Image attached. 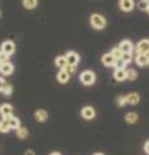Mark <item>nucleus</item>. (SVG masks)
I'll list each match as a JSON object with an SVG mask.
<instances>
[{"label": "nucleus", "instance_id": "6", "mask_svg": "<svg viewBox=\"0 0 149 155\" xmlns=\"http://www.w3.org/2000/svg\"><path fill=\"white\" fill-rule=\"evenodd\" d=\"M134 0H119V8L123 12H131L134 9Z\"/></svg>", "mask_w": 149, "mask_h": 155}, {"label": "nucleus", "instance_id": "19", "mask_svg": "<svg viewBox=\"0 0 149 155\" xmlns=\"http://www.w3.org/2000/svg\"><path fill=\"white\" fill-rule=\"evenodd\" d=\"M22 4L26 9H35L38 5V0H23Z\"/></svg>", "mask_w": 149, "mask_h": 155}, {"label": "nucleus", "instance_id": "1", "mask_svg": "<svg viewBox=\"0 0 149 155\" xmlns=\"http://www.w3.org/2000/svg\"><path fill=\"white\" fill-rule=\"evenodd\" d=\"M90 22H91V26L96 28V30H103V28H105V26H107V19L104 18V16H101V14H99V13L92 14L90 18Z\"/></svg>", "mask_w": 149, "mask_h": 155}, {"label": "nucleus", "instance_id": "3", "mask_svg": "<svg viewBox=\"0 0 149 155\" xmlns=\"http://www.w3.org/2000/svg\"><path fill=\"white\" fill-rule=\"evenodd\" d=\"M136 52L141 53V54H149V40L148 39H144V40L137 43Z\"/></svg>", "mask_w": 149, "mask_h": 155}, {"label": "nucleus", "instance_id": "32", "mask_svg": "<svg viewBox=\"0 0 149 155\" xmlns=\"http://www.w3.org/2000/svg\"><path fill=\"white\" fill-rule=\"evenodd\" d=\"M5 85H7V84H5V80H4L3 78H0V91H3Z\"/></svg>", "mask_w": 149, "mask_h": 155}, {"label": "nucleus", "instance_id": "33", "mask_svg": "<svg viewBox=\"0 0 149 155\" xmlns=\"http://www.w3.org/2000/svg\"><path fill=\"white\" fill-rule=\"evenodd\" d=\"M12 118H13V114H9V115H5V116H3V119H4V120H7V122H8L9 119H12Z\"/></svg>", "mask_w": 149, "mask_h": 155}, {"label": "nucleus", "instance_id": "37", "mask_svg": "<svg viewBox=\"0 0 149 155\" xmlns=\"http://www.w3.org/2000/svg\"><path fill=\"white\" fill-rule=\"evenodd\" d=\"M93 155H103V154H100V153H96V154H93Z\"/></svg>", "mask_w": 149, "mask_h": 155}, {"label": "nucleus", "instance_id": "2", "mask_svg": "<svg viewBox=\"0 0 149 155\" xmlns=\"http://www.w3.org/2000/svg\"><path fill=\"white\" fill-rule=\"evenodd\" d=\"M80 81L83 84H86V85H91V84H93L96 81V75L90 70L83 71L80 74Z\"/></svg>", "mask_w": 149, "mask_h": 155}, {"label": "nucleus", "instance_id": "10", "mask_svg": "<svg viewBox=\"0 0 149 155\" xmlns=\"http://www.w3.org/2000/svg\"><path fill=\"white\" fill-rule=\"evenodd\" d=\"M119 48H121V51L123 53H128V52H132L134 49V45H132V43L130 41V40H122L121 43H119Z\"/></svg>", "mask_w": 149, "mask_h": 155}, {"label": "nucleus", "instance_id": "15", "mask_svg": "<svg viewBox=\"0 0 149 155\" xmlns=\"http://www.w3.org/2000/svg\"><path fill=\"white\" fill-rule=\"evenodd\" d=\"M55 65L59 67V69H65V66L68 65V60H66V57L65 56H59V57H56V60H55Z\"/></svg>", "mask_w": 149, "mask_h": 155}, {"label": "nucleus", "instance_id": "30", "mask_svg": "<svg viewBox=\"0 0 149 155\" xmlns=\"http://www.w3.org/2000/svg\"><path fill=\"white\" fill-rule=\"evenodd\" d=\"M117 104H118V106H124L127 104V98L126 97H118V100H117Z\"/></svg>", "mask_w": 149, "mask_h": 155}, {"label": "nucleus", "instance_id": "39", "mask_svg": "<svg viewBox=\"0 0 149 155\" xmlns=\"http://www.w3.org/2000/svg\"><path fill=\"white\" fill-rule=\"evenodd\" d=\"M147 12H148V13H149V7H148V11H147Z\"/></svg>", "mask_w": 149, "mask_h": 155}, {"label": "nucleus", "instance_id": "20", "mask_svg": "<svg viewBox=\"0 0 149 155\" xmlns=\"http://www.w3.org/2000/svg\"><path fill=\"white\" fill-rule=\"evenodd\" d=\"M8 124H9V127H11L12 129H17L18 127H21V123H20V119L16 118V116H13L12 119H9L8 120Z\"/></svg>", "mask_w": 149, "mask_h": 155}, {"label": "nucleus", "instance_id": "8", "mask_svg": "<svg viewBox=\"0 0 149 155\" xmlns=\"http://www.w3.org/2000/svg\"><path fill=\"white\" fill-rule=\"evenodd\" d=\"M69 78H70V74L66 70H64V69H61L60 71H59V74H57V81L59 83H68L69 81Z\"/></svg>", "mask_w": 149, "mask_h": 155}, {"label": "nucleus", "instance_id": "16", "mask_svg": "<svg viewBox=\"0 0 149 155\" xmlns=\"http://www.w3.org/2000/svg\"><path fill=\"white\" fill-rule=\"evenodd\" d=\"M126 98H127L128 105H136L139 101H140V96L137 93H130L128 96H126Z\"/></svg>", "mask_w": 149, "mask_h": 155}, {"label": "nucleus", "instance_id": "28", "mask_svg": "<svg viewBox=\"0 0 149 155\" xmlns=\"http://www.w3.org/2000/svg\"><path fill=\"white\" fill-rule=\"evenodd\" d=\"M122 60L126 62V64H128V62L132 61V52H128V53H123L122 56Z\"/></svg>", "mask_w": 149, "mask_h": 155}, {"label": "nucleus", "instance_id": "18", "mask_svg": "<svg viewBox=\"0 0 149 155\" xmlns=\"http://www.w3.org/2000/svg\"><path fill=\"white\" fill-rule=\"evenodd\" d=\"M0 114H2L3 116L12 114V106L9 104H3L2 106H0Z\"/></svg>", "mask_w": 149, "mask_h": 155}, {"label": "nucleus", "instance_id": "14", "mask_svg": "<svg viewBox=\"0 0 149 155\" xmlns=\"http://www.w3.org/2000/svg\"><path fill=\"white\" fill-rule=\"evenodd\" d=\"M34 116H35V119L38 120V122H40V123H44L48 119V114H47L46 110H36Z\"/></svg>", "mask_w": 149, "mask_h": 155}, {"label": "nucleus", "instance_id": "27", "mask_svg": "<svg viewBox=\"0 0 149 155\" xmlns=\"http://www.w3.org/2000/svg\"><path fill=\"white\" fill-rule=\"evenodd\" d=\"M148 7H149V4L145 2V0H141V2L137 3V8L140 9V11H148Z\"/></svg>", "mask_w": 149, "mask_h": 155}, {"label": "nucleus", "instance_id": "23", "mask_svg": "<svg viewBox=\"0 0 149 155\" xmlns=\"http://www.w3.org/2000/svg\"><path fill=\"white\" fill-rule=\"evenodd\" d=\"M9 129H11V127H9V124H8V122L7 120H0V132L2 133H7V132H9Z\"/></svg>", "mask_w": 149, "mask_h": 155}, {"label": "nucleus", "instance_id": "9", "mask_svg": "<svg viewBox=\"0 0 149 155\" xmlns=\"http://www.w3.org/2000/svg\"><path fill=\"white\" fill-rule=\"evenodd\" d=\"M13 71H14V66H13L9 61L5 62L4 65L0 66V72H2L3 75H11Z\"/></svg>", "mask_w": 149, "mask_h": 155}, {"label": "nucleus", "instance_id": "31", "mask_svg": "<svg viewBox=\"0 0 149 155\" xmlns=\"http://www.w3.org/2000/svg\"><path fill=\"white\" fill-rule=\"evenodd\" d=\"M64 70H66V71L69 72V74H73V72L75 71V66H73V65H69V64H68V65L65 66V69H64Z\"/></svg>", "mask_w": 149, "mask_h": 155}, {"label": "nucleus", "instance_id": "12", "mask_svg": "<svg viewBox=\"0 0 149 155\" xmlns=\"http://www.w3.org/2000/svg\"><path fill=\"white\" fill-rule=\"evenodd\" d=\"M103 64H104L105 66H108V67L114 66V64H115V58L113 57L112 53H107V54H104V56H103Z\"/></svg>", "mask_w": 149, "mask_h": 155}, {"label": "nucleus", "instance_id": "34", "mask_svg": "<svg viewBox=\"0 0 149 155\" xmlns=\"http://www.w3.org/2000/svg\"><path fill=\"white\" fill-rule=\"evenodd\" d=\"M25 155H35V153H34V150H27Z\"/></svg>", "mask_w": 149, "mask_h": 155}, {"label": "nucleus", "instance_id": "7", "mask_svg": "<svg viewBox=\"0 0 149 155\" xmlns=\"http://www.w3.org/2000/svg\"><path fill=\"white\" fill-rule=\"evenodd\" d=\"M95 109L92 107V106H86V107L82 110V116H83L84 119H87V120H91V119H93L95 118Z\"/></svg>", "mask_w": 149, "mask_h": 155}, {"label": "nucleus", "instance_id": "21", "mask_svg": "<svg viewBox=\"0 0 149 155\" xmlns=\"http://www.w3.org/2000/svg\"><path fill=\"white\" fill-rule=\"evenodd\" d=\"M126 122L128 123V124H134V123H136L137 122V114H135V113H128V114H126Z\"/></svg>", "mask_w": 149, "mask_h": 155}, {"label": "nucleus", "instance_id": "40", "mask_svg": "<svg viewBox=\"0 0 149 155\" xmlns=\"http://www.w3.org/2000/svg\"><path fill=\"white\" fill-rule=\"evenodd\" d=\"M148 60H149V54H148Z\"/></svg>", "mask_w": 149, "mask_h": 155}, {"label": "nucleus", "instance_id": "13", "mask_svg": "<svg viewBox=\"0 0 149 155\" xmlns=\"http://www.w3.org/2000/svg\"><path fill=\"white\" fill-rule=\"evenodd\" d=\"M114 78L115 80L118 81H123L127 79V72L124 69H115V72H114Z\"/></svg>", "mask_w": 149, "mask_h": 155}, {"label": "nucleus", "instance_id": "29", "mask_svg": "<svg viewBox=\"0 0 149 155\" xmlns=\"http://www.w3.org/2000/svg\"><path fill=\"white\" fill-rule=\"evenodd\" d=\"M4 94L5 96H9V94H12V92H13V88H12V85H9V84H7L5 87H4V89L2 91Z\"/></svg>", "mask_w": 149, "mask_h": 155}, {"label": "nucleus", "instance_id": "4", "mask_svg": "<svg viewBox=\"0 0 149 155\" xmlns=\"http://www.w3.org/2000/svg\"><path fill=\"white\" fill-rule=\"evenodd\" d=\"M14 49H16V45H14V43L13 41H11V40H5L2 44V51L3 52H5L7 54H13L14 53Z\"/></svg>", "mask_w": 149, "mask_h": 155}, {"label": "nucleus", "instance_id": "24", "mask_svg": "<svg viewBox=\"0 0 149 155\" xmlns=\"http://www.w3.org/2000/svg\"><path fill=\"white\" fill-rule=\"evenodd\" d=\"M8 61H9V54H7V53L3 51H0V66L4 65Z\"/></svg>", "mask_w": 149, "mask_h": 155}, {"label": "nucleus", "instance_id": "11", "mask_svg": "<svg viewBox=\"0 0 149 155\" xmlns=\"http://www.w3.org/2000/svg\"><path fill=\"white\" fill-rule=\"evenodd\" d=\"M136 64L139 66H143V67H145L147 65H149V60H148V54H141V53H137V56H136Z\"/></svg>", "mask_w": 149, "mask_h": 155}, {"label": "nucleus", "instance_id": "41", "mask_svg": "<svg viewBox=\"0 0 149 155\" xmlns=\"http://www.w3.org/2000/svg\"><path fill=\"white\" fill-rule=\"evenodd\" d=\"M0 17H2V13H0Z\"/></svg>", "mask_w": 149, "mask_h": 155}, {"label": "nucleus", "instance_id": "26", "mask_svg": "<svg viewBox=\"0 0 149 155\" xmlns=\"http://www.w3.org/2000/svg\"><path fill=\"white\" fill-rule=\"evenodd\" d=\"M126 62H124L122 58H119V60H115V64H114V67L115 69H124L126 67Z\"/></svg>", "mask_w": 149, "mask_h": 155}, {"label": "nucleus", "instance_id": "35", "mask_svg": "<svg viewBox=\"0 0 149 155\" xmlns=\"http://www.w3.org/2000/svg\"><path fill=\"white\" fill-rule=\"evenodd\" d=\"M145 153H147V154H149V141L145 143Z\"/></svg>", "mask_w": 149, "mask_h": 155}, {"label": "nucleus", "instance_id": "38", "mask_svg": "<svg viewBox=\"0 0 149 155\" xmlns=\"http://www.w3.org/2000/svg\"><path fill=\"white\" fill-rule=\"evenodd\" d=\"M145 2H147V3H148V4H149V0H145Z\"/></svg>", "mask_w": 149, "mask_h": 155}, {"label": "nucleus", "instance_id": "36", "mask_svg": "<svg viewBox=\"0 0 149 155\" xmlns=\"http://www.w3.org/2000/svg\"><path fill=\"white\" fill-rule=\"evenodd\" d=\"M51 155H61V154H60V153H52Z\"/></svg>", "mask_w": 149, "mask_h": 155}, {"label": "nucleus", "instance_id": "25", "mask_svg": "<svg viewBox=\"0 0 149 155\" xmlns=\"http://www.w3.org/2000/svg\"><path fill=\"white\" fill-rule=\"evenodd\" d=\"M127 72V79L128 80H135L136 78H137V72L135 70H132V69H130L126 71Z\"/></svg>", "mask_w": 149, "mask_h": 155}, {"label": "nucleus", "instance_id": "17", "mask_svg": "<svg viewBox=\"0 0 149 155\" xmlns=\"http://www.w3.org/2000/svg\"><path fill=\"white\" fill-rule=\"evenodd\" d=\"M16 136L20 140H25L27 136H29V132H27V129L26 128H23V127H18L16 129Z\"/></svg>", "mask_w": 149, "mask_h": 155}, {"label": "nucleus", "instance_id": "5", "mask_svg": "<svg viewBox=\"0 0 149 155\" xmlns=\"http://www.w3.org/2000/svg\"><path fill=\"white\" fill-rule=\"evenodd\" d=\"M65 57H66V60H68V64L69 65H73V66L78 65V62H79V54H78V53L70 51V52L66 53Z\"/></svg>", "mask_w": 149, "mask_h": 155}, {"label": "nucleus", "instance_id": "22", "mask_svg": "<svg viewBox=\"0 0 149 155\" xmlns=\"http://www.w3.org/2000/svg\"><path fill=\"white\" fill-rule=\"evenodd\" d=\"M110 53L113 54V57L115 58V60H119V58H122V56H123V52L121 51V48H119V47L113 48L112 52H110Z\"/></svg>", "mask_w": 149, "mask_h": 155}]
</instances>
